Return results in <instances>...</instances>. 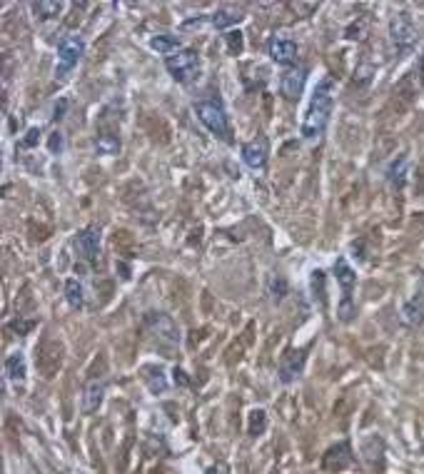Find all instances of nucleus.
<instances>
[{
	"label": "nucleus",
	"mask_w": 424,
	"mask_h": 474,
	"mask_svg": "<svg viewBox=\"0 0 424 474\" xmlns=\"http://www.w3.org/2000/svg\"><path fill=\"white\" fill-rule=\"evenodd\" d=\"M150 47L160 52V55L170 57V55H175V52L180 50V38L167 35V33H162V35H152L150 38Z\"/></svg>",
	"instance_id": "obj_18"
},
{
	"label": "nucleus",
	"mask_w": 424,
	"mask_h": 474,
	"mask_svg": "<svg viewBox=\"0 0 424 474\" xmlns=\"http://www.w3.org/2000/svg\"><path fill=\"white\" fill-rule=\"evenodd\" d=\"M172 380H175V385H180V387H190V380H187V375L180 370V367L172 370Z\"/></svg>",
	"instance_id": "obj_30"
},
{
	"label": "nucleus",
	"mask_w": 424,
	"mask_h": 474,
	"mask_svg": "<svg viewBox=\"0 0 424 474\" xmlns=\"http://www.w3.org/2000/svg\"><path fill=\"white\" fill-rule=\"evenodd\" d=\"M95 150H98L100 155H115V152L120 150V140L115 135H110V132H105V135H100L98 140H95Z\"/></svg>",
	"instance_id": "obj_24"
},
{
	"label": "nucleus",
	"mask_w": 424,
	"mask_h": 474,
	"mask_svg": "<svg viewBox=\"0 0 424 474\" xmlns=\"http://www.w3.org/2000/svg\"><path fill=\"white\" fill-rule=\"evenodd\" d=\"M165 68L177 83L187 85V83H192V80H197V75H200V55H197L195 50L182 47V50H177L175 55L165 57Z\"/></svg>",
	"instance_id": "obj_4"
},
{
	"label": "nucleus",
	"mask_w": 424,
	"mask_h": 474,
	"mask_svg": "<svg viewBox=\"0 0 424 474\" xmlns=\"http://www.w3.org/2000/svg\"><path fill=\"white\" fill-rule=\"evenodd\" d=\"M267 427V417H264V410H252L250 412V434L257 437L262 429Z\"/></svg>",
	"instance_id": "obj_25"
},
{
	"label": "nucleus",
	"mask_w": 424,
	"mask_h": 474,
	"mask_svg": "<svg viewBox=\"0 0 424 474\" xmlns=\"http://www.w3.org/2000/svg\"><path fill=\"white\" fill-rule=\"evenodd\" d=\"M207 474H225V467H210Z\"/></svg>",
	"instance_id": "obj_34"
},
{
	"label": "nucleus",
	"mask_w": 424,
	"mask_h": 474,
	"mask_svg": "<svg viewBox=\"0 0 424 474\" xmlns=\"http://www.w3.org/2000/svg\"><path fill=\"white\" fill-rule=\"evenodd\" d=\"M285 290H287L285 280H274V282H272V298L277 300V303H279V300H282V298H285Z\"/></svg>",
	"instance_id": "obj_29"
},
{
	"label": "nucleus",
	"mask_w": 424,
	"mask_h": 474,
	"mask_svg": "<svg viewBox=\"0 0 424 474\" xmlns=\"http://www.w3.org/2000/svg\"><path fill=\"white\" fill-rule=\"evenodd\" d=\"M225 43H228V47H230V52H233V55H240V52H242V47H245L242 33H240V30L225 33Z\"/></svg>",
	"instance_id": "obj_26"
},
{
	"label": "nucleus",
	"mask_w": 424,
	"mask_h": 474,
	"mask_svg": "<svg viewBox=\"0 0 424 474\" xmlns=\"http://www.w3.org/2000/svg\"><path fill=\"white\" fill-rule=\"evenodd\" d=\"M407 175H409V155H397L387 167V183L394 190H402L407 185Z\"/></svg>",
	"instance_id": "obj_15"
},
{
	"label": "nucleus",
	"mask_w": 424,
	"mask_h": 474,
	"mask_svg": "<svg viewBox=\"0 0 424 474\" xmlns=\"http://www.w3.org/2000/svg\"><path fill=\"white\" fill-rule=\"evenodd\" d=\"M105 400V382L90 380L83 390V414H93Z\"/></svg>",
	"instance_id": "obj_16"
},
{
	"label": "nucleus",
	"mask_w": 424,
	"mask_h": 474,
	"mask_svg": "<svg viewBox=\"0 0 424 474\" xmlns=\"http://www.w3.org/2000/svg\"><path fill=\"white\" fill-rule=\"evenodd\" d=\"M310 290H312V300H315L320 307L327 305V287H325V272L315 270L310 277Z\"/></svg>",
	"instance_id": "obj_20"
},
{
	"label": "nucleus",
	"mask_w": 424,
	"mask_h": 474,
	"mask_svg": "<svg viewBox=\"0 0 424 474\" xmlns=\"http://www.w3.org/2000/svg\"><path fill=\"white\" fill-rule=\"evenodd\" d=\"M402 320L407 325H412V327H417V325L424 322V290H422V287L414 292L412 300H407V303H404Z\"/></svg>",
	"instance_id": "obj_14"
},
{
	"label": "nucleus",
	"mask_w": 424,
	"mask_h": 474,
	"mask_svg": "<svg viewBox=\"0 0 424 474\" xmlns=\"http://www.w3.org/2000/svg\"><path fill=\"white\" fill-rule=\"evenodd\" d=\"M242 162L250 167V170H264L267 165V157H269V142L264 135L255 137V140L245 142L242 145Z\"/></svg>",
	"instance_id": "obj_9"
},
{
	"label": "nucleus",
	"mask_w": 424,
	"mask_h": 474,
	"mask_svg": "<svg viewBox=\"0 0 424 474\" xmlns=\"http://www.w3.org/2000/svg\"><path fill=\"white\" fill-rule=\"evenodd\" d=\"M30 11L35 13V21H50L57 18V13L62 11V3H50V0H40V3H33Z\"/></svg>",
	"instance_id": "obj_21"
},
{
	"label": "nucleus",
	"mask_w": 424,
	"mask_h": 474,
	"mask_svg": "<svg viewBox=\"0 0 424 474\" xmlns=\"http://www.w3.org/2000/svg\"><path fill=\"white\" fill-rule=\"evenodd\" d=\"M305 80H307V70L305 68H292L282 75L279 80V90L287 100H300L302 90H305Z\"/></svg>",
	"instance_id": "obj_12"
},
{
	"label": "nucleus",
	"mask_w": 424,
	"mask_h": 474,
	"mask_svg": "<svg viewBox=\"0 0 424 474\" xmlns=\"http://www.w3.org/2000/svg\"><path fill=\"white\" fill-rule=\"evenodd\" d=\"M242 13L240 11H233V8H223V11H215L212 16H207V23L215 28H230L235 26V23L242 21Z\"/></svg>",
	"instance_id": "obj_19"
},
{
	"label": "nucleus",
	"mask_w": 424,
	"mask_h": 474,
	"mask_svg": "<svg viewBox=\"0 0 424 474\" xmlns=\"http://www.w3.org/2000/svg\"><path fill=\"white\" fill-rule=\"evenodd\" d=\"M145 329L150 334H155L157 342L162 344H180V329H177L175 320L170 315H162V312H147L145 315Z\"/></svg>",
	"instance_id": "obj_6"
},
{
	"label": "nucleus",
	"mask_w": 424,
	"mask_h": 474,
	"mask_svg": "<svg viewBox=\"0 0 424 474\" xmlns=\"http://www.w3.org/2000/svg\"><path fill=\"white\" fill-rule=\"evenodd\" d=\"M65 300L70 307H83L85 303V292H83V285H80L78 280H67L65 282Z\"/></svg>",
	"instance_id": "obj_23"
},
{
	"label": "nucleus",
	"mask_w": 424,
	"mask_h": 474,
	"mask_svg": "<svg viewBox=\"0 0 424 474\" xmlns=\"http://www.w3.org/2000/svg\"><path fill=\"white\" fill-rule=\"evenodd\" d=\"M367 30V21H355L352 23L350 28H347V38H350V40H359V38H364L362 33Z\"/></svg>",
	"instance_id": "obj_27"
},
{
	"label": "nucleus",
	"mask_w": 424,
	"mask_h": 474,
	"mask_svg": "<svg viewBox=\"0 0 424 474\" xmlns=\"http://www.w3.org/2000/svg\"><path fill=\"white\" fill-rule=\"evenodd\" d=\"M419 287H422V290H424V275H422V282H419Z\"/></svg>",
	"instance_id": "obj_36"
},
{
	"label": "nucleus",
	"mask_w": 424,
	"mask_h": 474,
	"mask_svg": "<svg viewBox=\"0 0 424 474\" xmlns=\"http://www.w3.org/2000/svg\"><path fill=\"white\" fill-rule=\"evenodd\" d=\"M85 52V43L78 35H65L57 43V65H55V78L65 80L73 73V68L80 63V57Z\"/></svg>",
	"instance_id": "obj_5"
},
{
	"label": "nucleus",
	"mask_w": 424,
	"mask_h": 474,
	"mask_svg": "<svg viewBox=\"0 0 424 474\" xmlns=\"http://www.w3.org/2000/svg\"><path fill=\"white\" fill-rule=\"evenodd\" d=\"M75 250H78V255L83 257V260L98 262V257H100V227L90 225V227L80 230V232L75 235Z\"/></svg>",
	"instance_id": "obj_10"
},
{
	"label": "nucleus",
	"mask_w": 424,
	"mask_h": 474,
	"mask_svg": "<svg viewBox=\"0 0 424 474\" xmlns=\"http://www.w3.org/2000/svg\"><path fill=\"white\" fill-rule=\"evenodd\" d=\"M28 375V362L23 352H13L6 357V377L13 382V385H23Z\"/></svg>",
	"instance_id": "obj_17"
},
{
	"label": "nucleus",
	"mask_w": 424,
	"mask_h": 474,
	"mask_svg": "<svg viewBox=\"0 0 424 474\" xmlns=\"http://www.w3.org/2000/svg\"><path fill=\"white\" fill-rule=\"evenodd\" d=\"M60 150H62V135L55 130L50 135V152H60Z\"/></svg>",
	"instance_id": "obj_31"
},
{
	"label": "nucleus",
	"mask_w": 424,
	"mask_h": 474,
	"mask_svg": "<svg viewBox=\"0 0 424 474\" xmlns=\"http://www.w3.org/2000/svg\"><path fill=\"white\" fill-rule=\"evenodd\" d=\"M192 110H195L197 120H200L202 125H205L207 130L212 132V135L220 137V140H225V142H233V132H230L228 113H225L223 103H220L218 98L197 100V103L192 105Z\"/></svg>",
	"instance_id": "obj_2"
},
{
	"label": "nucleus",
	"mask_w": 424,
	"mask_h": 474,
	"mask_svg": "<svg viewBox=\"0 0 424 474\" xmlns=\"http://www.w3.org/2000/svg\"><path fill=\"white\" fill-rule=\"evenodd\" d=\"M332 108H335V80L332 78H322L320 83L312 90L310 105H307L305 120H302V135L307 140H315L330 125V115Z\"/></svg>",
	"instance_id": "obj_1"
},
{
	"label": "nucleus",
	"mask_w": 424,
	"mask_h": 474,
	"mask_svg": "<svg viewBox=\"0 0 424 474\" xmlns=\"http://www.w3.org/2000/svg\"><path fill=\"white\" fill-rule=\"evenodd\" d=\"M67 108V100H60V103L55 105V115H52V118H55V120H60L62 118V110Z\"/></svg>",
	"instance_id": "obj_32"
},
{
	"label": "nucleus",
	"mask_w": 424,
	"mask_h": 474,
	"mask_svg": "<svg viewBox=\"0 0 424 474\" xmlns=\"http://www.w3.org/2000/svg\"><path fill=\"white\" fill-rule=\"evenodd\" d=\"M305 362H307V352L305 349H287L285 354H282V360H279V382L282 385H292V382L297 380V377L305 372Z\"/></svg>",
	"instance_id": "obj_7"
},
{
	"label": "nucleus",
	"mask_w": 424,
	"mask_h": 474,
	"mask_svg": "<svg viewBox=\"0 0 424 474\" xmlns=\"http://www.w3.org/2000/svg\"><path fill=\"white\" fill-rule=\"evenodd\" d=\"M352 464V447L350 442H337L332 444L330 449L322 457V467L327 472H340V469H347Z\"/></svg>",
	"instance_id": "obj_11"
},
{
	"label": "nucleus",
	"mask_w": 424,
	"mask_h": 474,
	"mask_svg": "<svg viewBox=\"0 0 424 474\" xmlns=\"http://www.w3.org/2000/svg\"><path fill=\"white\" fill-rule=\"evenodd\" d=\"M145 382L155 395L167 390V380H165V370L162 367H147L145 370Z\"/></svg>",
	"instance_id": "obj_22"
},
{
	"label": "nucleus",
	"mask_w": 424,
	"mask_h": 474,
	"mask_svg": "<svg viewBox=\"0 0 424 474\" xmlns=\"http://www.w3.org/2000/svg\"><path fill=\"white\" fill-rule=\"evenodd\" d=\"M419 70H422V75H424V52H422V57H419Z\"/></svg>",
	"instance_id": "obj_35"
},
{
	"label": "nucleus",
	"mask_w": 424,
	"mask_h": 474,
	"mask_svg": "<svg viewBox=\"0 0 424 474\" xmlns=\"http://www.w3.org/2000/svg\"><path fill=\"white\" fill-rule=\"evenodd\" d=\"M389 40H392L394 50L399 55H407L414 47V43H417V26H414V18L407 11H399L389 18Z\"/></svg>",
	"instance_id": "obj_3"
},
{
	"label": "nucleus",
	"mask_w": 424,
	"mask_h": 474,
	"mask_svg": "<svg viewBox=\"0 0 424 474\" xmlns=\"http://www.w3.org/2000/svg\"><path fill=\"white\" fill-rule=\"evenodd\" d=\"M267 52L274 63L292 65L297 60V43L290 35H285V33H274L267 43Z\"/></svg>",
	"instance_id": "obj_8"
},
{
	"label": "nucleus",
	"mask_w": 424,
	"mask_h": 474,
	"mask_svg": "<svg viewBox=\"0 0 424 474\" xmlns=\"http://www.w3.org/2000/svg\"><path fill=\"white\" fill-rule=\"evenodd\" d=\"M30 327H33V322H21V325L13 322V329H18V332H28Z\"/></svg>",
	"instance_id": "obj_33"
},
{
	"label": "nucleus",
	"mask_w": 424,
	"mask_h": 474,
	"mask_svg": "<svg viewBox=\"0 0 424 474\" xmlns=\"http://www.w3.org/2000/svg\"><path fill=\"white\" fill-rule=\"evenodd\" d=\"M38 140H40V128H30L26 132V137L21 140V147H35Z\"/></svg>",
	"instance_id": "obj_28"
},
{
	"label": "nucleus",
	"mask_w": 424,
	"mask_h": 474,
	"mask_svg": "<svg viewBox=\"0 0 424 474\" xmlns=\"http://www.w3.org/2000/svg\"><path fill=\"white\" fill-rule=\"evenodd\" d=\"M335 277H337V285L342 287V303H352V290L357 285V275H355V270H352L345 257H340V260L335 262Z\"/></svg>",
	"instance_id": "obj_13"
}]
</instances>
